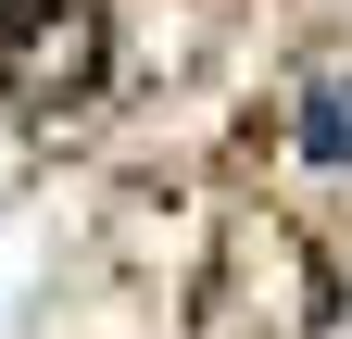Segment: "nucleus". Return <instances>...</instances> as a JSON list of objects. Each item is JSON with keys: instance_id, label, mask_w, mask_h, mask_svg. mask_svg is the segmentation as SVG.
Instances as JSON below:
<instances>
[{"instance_id": "obj_2", "label": "nucleus", "mask_w": 352, "mask_h": 339, "mask_svg": "<svg viewBox=\"0 0 352 339\" xmlns=\"http://www.w3.org/2000/svg\"><path fill=\"white\" fill-rule=\"evenodd\" d=\"M302 139H315V151H352V89H327L315 113H302Z\"/></svg>"}, {"instance_id": "obj_1", "label": "nucleus", "mask_w": 352, "mask_h": 339, "mask_svg": "<svg viewBox=\"0 0 352 339\" xmlns=\"http://www.w3.org/2000/svg\"><path fill=\"white\" fill-rule=\"evenodd\" d=\"M101 0H0V101L25 113H63L101 89Z\"/></svg>"}]
</instances>
